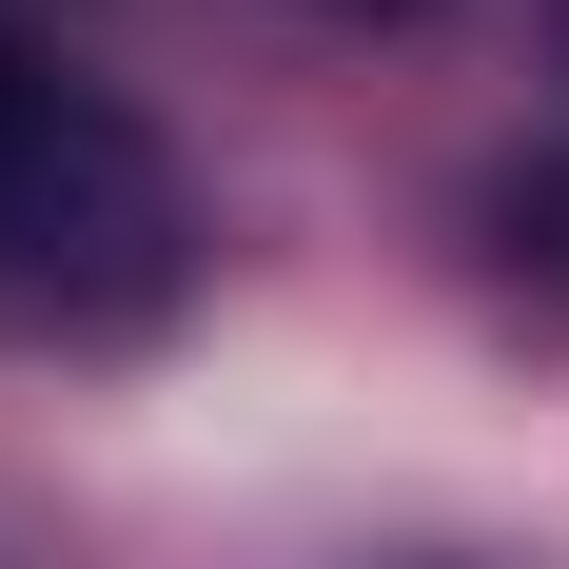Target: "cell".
Masks as SVG:
<instances>
[{
  "label": "cell",
  "mask_w": 569,
  "mask_h": 569,
  "mask_svg": "<svg viewBox=\"0 0 569 569\" xmlns=\"http://www.w3.org/2000/svg\"><path fill=\"white\" fill-rule=\"evenodd\" d=\"M197 276V197L79 59L0 40V335H158Z\"/></svg>",
  "instance_id": "1"
},
{
  "label": "cell",
  "mask_w": 569,
  "mask_h": 569,
  "mask_svg": "<svg viewBox=\"0 0 569 569\" xmlns=\"http://www.w3.org/2000/svg\"><path fill=\"white\" fill-rule=\"evenodd\" d=\"M511 256L569 295V158H550V177H511Z\"/></svg>",
  "instance_id": "2"
},
{
  "label": "cell",
  "mask_w": 569,
  "mask_h": 569,
  "mask_svg": "<svg viewBox=\"0 0 569 569\" xmlns=\"http://www.w3.org/2000/svg\"><path fill=\"white\" fill-rule=\"evenodd\" d=\"M335 20H412V0H335Z\"/></svg>",
  "instance_id": "3"
}]
</instances>
